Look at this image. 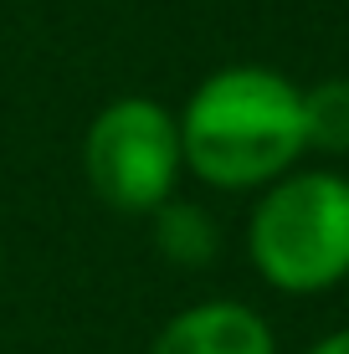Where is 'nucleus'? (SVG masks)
<instances>
[{
    "mask_svg": "<svg viewBox=\"0 0 349 354\" xmlns=\"http://www.w3.org/2000/svg\"><path fill=\"white\" fill-rule=\"evenodd\" d=\"M175 118L185 169L216 190L272 185L308 154L303 88L257 62L211 72Z\"/></svg>",
    "mask_w": 349,
    "mask_h": 354,
    "instance_id": "nucleus-1",
    "label": "nucleus"
},
{
    "mask_svg": "<svg viewBox=\"0 0 349 354\" xmlns=\"http://www.w3.org/2000/svg\"><path fill=\"white\" fill-rule=\"evenodd\" d=\"M257 272L283 292H323L349 277V175L287 169L247 221Z\"/></svg>",
    "mask_w": 349,
    "mask_h": 354,
    "instance_id": "nucleus-2",
    "label": "nucleus"
},
{
    "mask_svg": "<svg viewBox=\"0 0 349 354\" xmlns=\"http://www.w3.org/2000/svg\"><path fill=\"white\" fill-rule=\"evenodd\" d=\"M185 169L180 118L154 97H113L82 139V175L108 211L154 216Z\"/></svg>",
    "mask_w": 349,
    "mask_h": 354,
    "instance_id": "nucleus-3",
    "label": "nucleus"
},
{
    "mask_svg": "<svg viewBox=\"0 0 349 354\" xmlns=\"http://www.w3.org/2000/svg\"><path fill=\"white\" fill-rule=\"evenodd\" d=\"M149 354H278V344H272V328L262 324V313H252L247 303L216 298L175 313Z\"/></svg>",
    "mask_w": 349,
    "mask_h": 354,
    "instance_id": "nucleus-4",
    "label": "nucleus"
},
{
    "mask_svg": "<svg viewBox=\"0 0 349 354\" xmlns=\"http://www.w3.org/2000/svg\"><path fill=\"white\" fill-rule=\"evenodd\" d=\"M154 236H160V252L170 262H185V267H200L216 257V221L200 211L196 201H164L154 211Z\"/></svg>",
    "mask_w": 349,
    "mask_h": 354,
    "instance_id": "nucleus-5",
    "label": "nucleus"
},
{
    "mask_svg": "<svg viewBox=\"0 0 349 354\" xmlns=\"http://www.w3.org/2000/svg\"><path fill=\"white\" fill-rule=\"evenodd\" d=\"M303 144L323 154H349V77L303 88Z\"/></svg>",
    "mask_w": 349,
    "mask_h": 354,
    "instance_id": "nucleus-6",
    "label": "nucleus"
},
{
    "mask_svg": "<svg viewBox=\"0 0 349 354\" xmlns=\"http://www.w3.org/2000/svg\"><path fill=\"white\" fill-rule=\"evenodd\" d=\"M308 354H349V328H339V334H329V339H319Z\"/></svg>",
    "mask_w": 349,
    "mask_h": 354,
    "instance_id": "nucleus-7",
    "label": "nucleus"
}]
</instances>
